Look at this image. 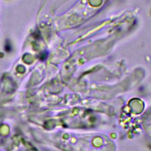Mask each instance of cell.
Here are the masks:
<instances>
[{
  "mask_svg": "<svg viewBox=\"0 0 151 151\" xmlns=\"http://www.w3.org/2000/svg\"><path fill=\"white\" fill-rule=\"evenodd\" d=\"M5 50L7 51H11V45L9 44H6L5 45Z\"/></svg>",
  "mask_w": 151,
  "mask_h": 151,
  "instance_id": "obj_1",
  "label": "cell"
}]
</instances>
